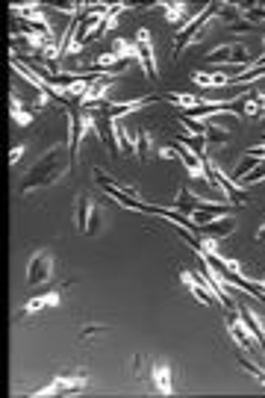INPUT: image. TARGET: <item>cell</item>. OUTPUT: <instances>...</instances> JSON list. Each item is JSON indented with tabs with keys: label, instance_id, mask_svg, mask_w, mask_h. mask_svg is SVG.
I'll return each mask as SVG.
<instances>
[{
	"label": "cell",
	"instance_id": "cell-9",
	"mask_svg": "<svg viewBox=\"0 0 265 398\" xmlns=\"http://www.w3.org/2000/svg\"><path fill=\"white\" fill-rule=\"evenodd\" d=\"M53 280V254L50 251H36L27 263V284L30 286H41Z\"/></svg>",
	"mask_w": 265,
	"mask_h": 398
},
{
	"label": "cell",
	"instance_id": "cell-15",
	"mask_svg": "<svg viewBox=\"0 0 265 398\" xmlns=\"http://www.w3.org/2000/svg\"><path fill=\"white\" fill-rule=\"evenodd\" d=\"M198 230H200V239H215V242H221V239H227V236L236 233V218H233V216H221L212 224H204V227H198Z\"/></svg>",
	"mask_w": 265,
	"mask_h": 398
},
{
	"label": "cell",
	"instance_id": "cell-11",
	"mask_svg": "<svg viewBox=\"0 0 265 398\" xmlns=\"http://www.w3.org/2000/svg\"><path fill=\"white\" fill-rule=\"evenodd\" d=\"M224 316H227V331H230L233 342L242 345L245 351H257V337H253V331L245 324V319L239 316V307L236 310H227Z\"/></svg>",
	"mask_w": 265,
	"mask_h": 398
},
{
	"label": "cell",
	"instance_id": "cell-2",
	"mask_svg": "<svg viewBox=\"0 0 265 398\" xmlns=\"http://www.w3.org/2000/svg\"><path fill=\"white\" fill-rule=\"evenodd\" d=\"M215 9H218V3H206L200 12H195V18L189 21V24L180 30L177 33V39H174V50H171V59H180L183 56V50L189 48V45H198L200 39L206 36V30H209V24H212V18H215Z\"/></svg>",
	"mask_w": 265,
	"mask_h": 398
},
{
	"label": "cell",
	"instance_id": "cell-6",
	"mask_svg": "<svg viewBox=\"0 0 265 398\" xmlns=\"http://www.w3.org/2000/svg\"><path fill=\"white\" fill-rule=\"evenodd\" d=\"M139 378H142L145 384H151L159 395H174L171 366H165L162 360H147V372L139 369Z\"/></svg>",
	"mask_w": 265,
	"mask_h": 398
},
{
	"label": "cell",
	"instance_id": "cell-24",
	"mask_svg": "<svg viewBox=\"0 0 265 398\" xmlns=\"http://www.w3.org/2000/svg\"><path fill=\"white\" fill-rule=\"evenodd\" d=\"M162 101L174 103V107H183L186 112H192V109H198V107H200V101H198V98H192V95H183V92H171V95H165Z\"/></svg>",
	"mask_w": 265,
	"mask_h": 398
},
{
	"label": "cell",
	"instance_id": "cell-14",
	"mask_svg": "<svg viewBox=\"0 0 265 398\" xmlns=\"http://www.w3.org/2000/svg\"><path fill=\"white\" fill-rule=\"evenodd\" d=\"M156 98H136V101H127V103H100V107H94L98 112H103L106 118H112V121H118L121 115H130L136 109H142L147 107V103H153Z\"/></svg>",
	"mask_w": 265,
	"mask_h": 398
},
{
	"label": "cell",
	"instance_id": "cell-3",
	"mask_svg": "<svg viewBox=\"0 0 265 398\" xmlns=\"http://www.w3.org/2000/svg\"><path fill=\"white\" fill-rule=\"evenodd\" d=\"M92 177H94V183H98L106 195H112L121 207L136 209V213H147V204H142V195H139V189H136V186H124V183H118L115 177H109L103 169H94Z\"/></svg>",
	"mask_w": 265,
	"mask_h": 398
},
{
	"label": "cell",
	"instance_id": "cell-26",
	"mask_svg": "<svg viewBox=\"0 0 265 398\" xmlns=\"http://www.w3.org/2000/svg\"><path fill=\"white\" fill-rule=\"evenodd\" d=\"M257 163H259L257 156H251V154H248L245 160H242V163L236 165V174H233V180H236V183H239V180H245V177L251 174V169H253V165H257Z\"/></svg>",
	"mask_w": 265,
	"mask_h": 398
},
{
	"label": "cell",
	"instance_id": "cell-30",
	"mask_svg": "<svg viewBox=\"0 0 265 398\" xmlns=\"http://www.w3.org/2000/svg\"><path fill=\"white\" fill-rule=\"evenodd\" d=\"M257 239H259V242H265V227H259V233H257Z\"/></svg>",
	"mask_w": 265,
	"mask_h": 398
},
{
	"label": "cell",
	"instance_id": "cell-16",
	"mask_svg": "<svg viewBox=\"0 0 265 398\" xmlns=\"http://www.w3.org/2000/svg\"><path fill=\"white\" fill-rule=\"evenodd\" d=\"M153 154H159V148H156V139H153V133L145 127L139 136H136V156H139L142 163H147Z\"/></svg>",
	"mask_w": 265,
	"mask_h": 398
},
{
	"label": "cell",
	"instance_id": "cell-20",
	"mask_svg": "<svg viewBox=\"0 0 265 398\" xmlns=\"http://www.w3.org/2000/svg\"><path fill=\"white\" fill-rule=\"evenodd\" d=\"M156 6H159V9H165V21H168L171 27H177L180 21H183V18L189 15V6L183 3V0H174V3H168V0H159Z\"/></svg>",
	"mask_w": 265,
	"mask_h": 398
},
{
	"label": "cell",
	"instance_id": "cell-17",
	"mask_svg": "<svg viewBox=\"0 0 265 398\" xmlns=\"http://www.w3.org/2000/svg\"><path fill=\"white\" fill-rule=\"evenodd\" d=\"M215 18L221 21V24H227V27L233 30V27L239 24V21H245V12H242V6H239V3H218Z\"/></svg>",
	"mask_w": 265,
	"mask_h": 398
},
{
	"label": "cell",
	"instance_id": "cell-8",
	"mask_svg": "<svg viewBox=\"0 0 265 398\" xmlns=\"http://www.w3.org/2000/svg\"><path fill=\"white\" fill-rule=\"evenodd\" d=\"M89 386V375H68V378H53V384H47L45 390H36V398H47V395H77Z\"/></svg>",
	"mask_w": 265,
	"mask_h": 398
},
{
	"label": "cell",
	"instance_id": "cell-28",
	"mask_svg": "<svg viewBox=\"0 0 265 398\" xmlns=\"http://www.w3.org/2000/svg\"><path fill=\"white\" fill-rule=\"evenodd\" d=\"M239 363H242V366H245V369H248V372L253 375V378H257V381H259V384L265 386V372L259 369V366H257V363H251L248 357H242V354H239Z\"/></svg>",
	"mask_w": 265,
	"mask_h": 398
},
{
	"label": "cell",
	"instance_id": "cell-1",
	"mask_svg": "<svg viewBox=\"0 0 265 398\" xmlns=\"http://www.w3.org/2000/svg\"><path fill=\"white\" fill-rule=\"evenodd\" d=\"M68 169H74L68 142L65 145H53V148L41 156L33 169H30V174L24 177V183H21V195H33L39 189H47V186L62 180V177L68 174Z\"/></svg>",
	"mask_w": 265,
	"mask_h": 398
},
{
	"label": "cell",
	"instance_id": "cell-29",
	"mask_svg": "<svg viewBox=\"0 0 265 398\" xmlns=\"http://www.w3.org/2000/svg\"><path fill=\"white\" fill-rule=\"evenodd\" d=\"M21 154H24V145H15L12 154H9V163H18V160H21Z\"/></svg>",
	"mask_w": 265,
	"mask_h": 398
},
{
	"label": "cell",
	"instance_id": "cell-5",
	"mask_svg": "<svg viewBox=\"0 0 265 398\" xmlns=\"http://www.w3.org/2000/svg\"><path fill=\"white\" fill-rule=\"evenodd\" d=\"M204 59L209 62V65H242V71H248V68L253 65L248 48L239 45V41H233V45H218V48H212Z\"/></svg>",
	"mask_w": 265,
	"mask_h": 398
},
{
	"label": "cell",
	"instance_id": "cell-22",
	"mask_svg": "<svg viewBox=\"0 0 265 398\" xmlns=\"http://www.w3.org/2000/svg\"><path fill=\"white\" fill-rule=\"evenodd\" d=\"M112 54L118 56L121 62H130V65H133V62H139V56H136V45H133V41H127V39H115L112 41Z\"/></svg>",
	"mask_w": 265,
	"mask_h": 398
},
{
	"label": "cell",
	"instance_id": "cell-18",
	"mask_svg": "<svg viewBox=\"0 0 265 398\" xmlns=\"http://www.w3.org/2000/svg\"><path fill=\"white\" fill-rule=\"evenodd\" d=\"M192 80L200 89H212V86H230V74H215V71H192Z\"/></svg>",
	"mask_w": 265,
	"mask_h": 398
},
{
	"label": "cell",
	"instance_id": "cell-27",
	"mask_svg": "<svg viewBox=\"0 0 265 398\" xmlns=\"http://www.w3.org/2000/svg\"><path fill=\"white\" fill-rule=\"evenodd\" d=\"M259 180H265V160H259L257 165H253L245 180H239V186H251V183H259Z\"/></svg>",
	"mask_w": 265,
	"mask_h": 398
},
{
	"label": "cell",
	"instance_id": "cell-12",
	"mask_svg": "<svg viewBox=\"0 0 265 398\" xmlns=\"http://www.w3.org/2000/svg\"><path fill=\"white\" fill-rule=\"evenodd\" d=\"M174 151H177V160L183 163V169L189 171V177H195V180H206L204 156H198L192 148H186L183 142H174Z\"/></svg>",
	"mask_w": 265,
	"mask_h": 398
},
{
	"label": "cell",
	"instance_id": "cell-10",
	"mask_svg": "<svg viewBox=\"0 0 265 398\" xmlns=\"http://www.w3.org/2000/svg\"><path fill=\"white\" fill-rule=\"evenodd\" d=\"M133 45H136V56H139V65L145 71V77L159 80V65L153 59V45H151V30H139L136 39H133Z\"/></svg>",
	"mask_w": 265,
	"mask_h": 398
},
{
	"label": "cell",
	"instance_id": "cell-21",
	"mask_svg": "<svg viewBox=\"0 0 265 398\" xmlns=\"http://www.w3.org/2000/svg\"><path fill=\"white\" fill-rule=\"evenodd\" d=\"M56 304H59V292H45V295L30 298V301L24 304V313H27V316H33V313L47 310V307H56Z\"/></svg>",
	"mask_w": 265,
	"mask_h": 398
},
{
	"label": "cell",
	"instance_id": "cell-23",
	"mask_svg": "<svg viewBox=\"0 0 265 398\" xmlns=\"http://www.w3.org/2000/svg\"><path fill=\"white\" fill-rule=\"evenodd\" d=\"M180 142H183L186 145V148H192L198 156H204V160H206V139H204V136H200V133H192V130H186L183 136H180Z\"/></svg>",
	"mask_w": 265,
	"mask_h": 398
},
{
	"label": "cell",
	"instance_id": "cell-19",
	"mask_svg": "<svg viewBox=\"0 0 265 398\" xmlns=\"http://www.w3.org/2000/svg\"><path fill=\"white\" fill-rule=\"evenodd\" d=\"M9 115H12V121L21 124V127H30V124H33V115H36V112H30L24 103H21V98L12 92V95H9Z\"/></svg>",
	"mask_w": 265,
	"mask_h": 398
},
{
	"label": "cell",
	"instance_id": "cell-13",
	"mask_svg": "<svg viewBox=\"0 0 265 398\" xmlns=\"http://www.w3.org/2000/svg\"><path fill=\"white\" fill-rule=\"evenodd\" d=\"M180 280H183V286L192 292V295L200 301V304H206V307H218V295H215V289L212 286H204L200 280L192 275L189 269H180Z\"/></svg>",
	"mask_w": 265,
	"mask_h": 398
},
{
	"label": "cell",
	"instance_id": "cell-25",
	"mask_svg": "<svg viewBox=\"0 0 265 398\" xmlns=\"http://www.w3.org/2000/svg\"><path fill=\"white\" fill-rule=\"evenodd\" d=\"M265 107H262V95H251L242 101V115H248V118H257V115H262Z\"/></svg>",
	"mask_w": 265,
	"mask_h": 398
},
{
	"label": "cell",
	"instance_id": "cell-7",
	"mask_svg": "<svg viewBox=\"0 0 265 398\" xmlns=\"http://www.w3.org/2000/svg\"><path fill=\"white\" fill-rule=\"evenodd\" d=\"M215 207H221V204H215V201H209V198H200V195H192L186 189V186H180L177 189V198L171 201V207L168 209H174V213H180L183 218H192L198 209H215Z\"/></svg>",
	"mask_w": 265,
	"mask_h": 398
},
{
	"label": "cell",
	"instance_id": "cell-4",
	"mask_svg": "<svg viewBox=\"0 0 265 398\" xmlns=\"http://www.w3.org/2000/svg\"><path fill=\"white\" fill-rule=\"evenodd\" d=\"M100 222H103L100 201H94L89 192H83L77 198V207H74V227H77L83 236H98L100 233Z\"/></svg>",
	"mask_w": 265,
	"mask_h": 398
}]
</instances>
